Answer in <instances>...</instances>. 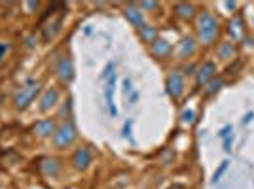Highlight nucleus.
Segmentation results:
<instances>
[{
    "label": "nucleus",
    "instance_id": "obj_28",
    "mask_svg": "<svg viewBox=\"0 0 254 189\" xmlns=\"http://www.w3.org/2000/svg\"><path fill=\"white\" fill-rule=\"evenodd\" d=\"M124 94H131V80H129V78H126V80H124Z\"/></svg>",
    "mask_w": 254,
    "mask_h": 189
},
{
    "label": "nucleus",
    "instance_id": "obj_25",
    "mask_svg": "<svg viewBox=\"0 0 254 189\" xmlns=\"http://www.w3.org/2000/svg\"><path fill=\"white\" fill-rule=\"evenodd\" d=\"M114 66H116L114 63L106 64L105 70H103V74H101V80H108V78H112V76H114Z\"/></svg>",
    "mask_w": 254,
    "mask_h": 189
},
{
    "label": "nucleus",
    "instance_id": "obj_24",
    "mask_svg": "<svg viewBox=\"0 0 254 189\" xmlns=\"http://www.w3.org/2000/svg\"><path fill=\"white\" fill-rule=\"evenodd\" d=\"M137 6L142 11H152V10H158V8H159L158 2H138Z\"/></svg>",
    "mask_w": 254,
    "mask_h": 189
},
{
    "label": "nucleus",
    "instance_id": "obj_14",
    "mask_svg": "<svg viewBox=\"0 0 254 189\" xmlns=\"http://www.w3.org/2000/svg\"><path fill=\"white\" fill-rule=\"evenodd\" d=\"M171 51H173V46L171 42H167L165 38H158L156 42L150 44V53L156 57V59H165V57H169Z\"/></svg>",
    "mask_w": 254,
    "mask_h": 189
},
{
    "label": "nucleus",
    "instance_id": "obj_9",
    "mask_svg": "<svg viewBox=\"0 0 254 189\" xmlns=\"http://www.w3.org/2000/svg\"><path fill=\"white\" fill-rule=\"evenodd\" d=\"M114 87H116V76L108 78L105 87V102H106V108H108V114L112 117L118 116V108L114 104Z\"/></svg>",
    "mask_w": 254,
    "mask_h": 189
},
{
    "label": "nucleus",
    "instance_id": "obj_13",
    "mask_svg": "<svg viewBox=\"0 0 254 189\" xmlns=\"http://www.w3.org/2000/svg\"><path fill=\"white\" fill-rule=\"evenodd\" d=\"M214 72H216V64L211 63V61L203 63V66H199L197 72H195V82H197V85L209 84L212 78H214Z\"/></svg>",
    "mask_w": 254,
    "mask_h": 189
},
{
    "label": "nucleus",
    "instance_id": "obj_2",
    "mask_svg": "<svg viewBox=\"0 0 254 189\" xmlns=\"http://www.w3.org/2000/svg\"><path fill=\"white\" fill-rule=\"evenodd\" d=\"M40 89H42V84L38 80H29L23 87H19L17 93L13 94V106L17 110H27L34 102V98L38 96Z\"/></svg>",
    "mask_w": 254,
    "mask_h": 189
},
{
    "label": "nucleus",
    "instance_id": "obj_5",
    "mask_svg": "<svg viewBox=\"0 0 254 189\" xmlns=\"http://www.w3.org/2000/svg\"><path fill=\"white\" fill-rule=\"evenodd\" d=\"M91 163H93V155H91V149L87 146H82L78 147L74 151V155H72V167L76 170H87V168L91 167Z\"/></svg>",
    "mask_w": 254,
    "mask_h": 189
},
{
    "label": "nucleus",
    "instance_id": "obj_7",
    "mask_svg": "<svg viewBox=\"0 0 254 189\" xmlns=\"http://www.w3.org/2000/svg\"><path fill=\"white\" fill-rule=\"evenodd\" d=\"M124 15H126V19L133 27H137V29H142L144 25H146V17H144V11L138 8L137 4H127L126 8H124Z\"/></svg>",
    "mask_w": 254,
    "mask_h": 189
},
{
    "label": "nucleus",
    "instance_id": "obj_17",
    "mask_svg": "<svg viewBox=\"0 0 254 189\" xmlns=\"http://www.w3.org/2000/svg\"><path fill=\"white\" fill-rule=\"evenodd\" d=\"M195 6L193 4H188V2H179L175 4V13L177 17H180L182 21H191L195 17Z\"/></svg>",
    "mask_w": 254,
    "mask_h": 189
},
{
    "label": "nucleus",
    "instance_id": "obj_12",
    "mask_svg": "<svg viewBox=\"0 0 254 189\" xmlns=\"http://www.w3.org/2000/svg\"><path fill=\"white\" fill-rule=\"evenodd\" d=\"M228 34L233 38V42H241L245 38V21L239 13L228 23Z\"/></svg>",
    "mask_w": 254,
    "mask_h": 189
},
{
    "label": "nucleus",
    "instance_id": "obj_35",
    "mask_svg": "<svg viewBox=\"0 0 254 189\" xmlns=\"http://www.w3.org/2000/svg\"><path fill=\"white\" fill-rule=\"evenodd\" d=\"M169 189H182V186H179V184H177V186H171Z\"/></svg>",
    "mask_w": 254,
    "mask_h": 189
},
{
    "label": "nucleus",
    "instance_id": "obj_18",
    "mask_svg": "<svg viewBox=\"0 0 254 189\" xmlns=\"http://www.w3.org/2000/svg\"><path fill=\"white\" fill-rule=\"evenodd\" d=\"M140 38H142V42H146V44L156 42V40L159 38L158 29H156V27H152V25H144V27L140 29Z\"/></svg>",
    "mask_w": 254,
    "mask_h": 189
},
{
    "label": "nucleus",
    "instance_id": "obj_10",
    "mask_svg": "<svg viewBox=\"0 0 254 189\" xmlns=\"http://www.w3.org/2000/svg\"><path fill=\"white\" fill-rule=\"evenodd\" d=\"M57 102H59V91H57L55 87H50V89H46L44 94L40 96L38 108H40V112H50L52 108L57 106Z\"/></svg>",
    "mask_w": 254,
    "mask_h": 189
},
{
    "label": "nucleus",
    "instance_id": "obj_11",
    "mask_svg": "<svg viewBox=\"0 0 254 189\" xmlns=\"http://www.w3.org/2000/svg\"><path fill=\"white\" fill-rule=\"evenodd\" d=\"M40 172H42L44 176H48V178H55L59 172H61V163H59V159L55 157H44L40 161Z\"/></svg>",
    "mask_w": 254,
    "mask_h": 189
},
{
    "label": "nucleus",
    "instance_id": "obj_4",
    "mask_svg": "<svg viewBox=\"0 0 254 189\" xmlns=\"http://www.w3.org/2000/svg\"><path fill=\"white\" fill-rule=\"evenodd\" d=\"M186 91V84H184V74L180 70H171V74L167 76V93L179 100L180 96Z\"/></svg>",
    "mask_w": 254,
    "mask_h": 189
},
{
    "label": "nucleus",
    "instance_id": "obj_3",
    "mask_svg": "<svg viewBox=\"0 0 254 189\" xmlns=\"http://www.w3.org/2000/svg\"><path fill=\"white\" fill-rule=\"evenodd\" d=\"M78 138V129H76L74 121L72 119H66L61 125L57 127L55 135H53V144L57 149H64V147H70Z\"/></svg>",
    "mask_w": 254,
    "mask_h": 189
},
{
    "label": "nucleus",
    "instance_id": "obj_31",
    "mask_svg": "<svg viewBox=\"0 0 254 189\" xmlns=\"http://www.w3.org/2000/svg\"><path fill=\"white\" fill-rule=\"evenodd\" d=\"M25 6H27V10H36L38 8V2H27Z\"/></svg>",
    "mask_w": 254,
    "mask_h": 189
},
{
    "label": "nucleus",
    "instance_id": "obj_34",
    "mask_svg": "<svg viewBox=\"0 0 254 189\" xmlns=\"http://www.w3.org/2000/svg\"><path fill=\"white\" fill-rule=\"evenodd\" d=\"M253 116H254L253 112H249V114H247V116H245V119H243V123H245V125H247V123H249V121H251V119H253Z\"/></svg>",
    "mask_w": 254,
    "mask_h": 189
},
{
    "label": "nucleus",
    "instance_id": "obj_21",
    "mask_svg": "<svg viewBox=\"0 0 254 189\" xmlns=\"http://www.w3.org/2000/svg\"><path fill=\"white\" fill-rule=\"evenodd\" d=\"M10 51H11V42L0 40V66L4 64V61H6V57L10 55Z\"/></svg>",
    "mask_w": 254,
    "mask_h": 189
},
{
    "label": "nucleus",
    "instance_id": "obj_27",
    "mask_svg": "<svg viewBox=\"0 0 254 189\" xmlns=\"http://www.w3.org/2000/svg\"><path fill=\"white\" fill-rule=\"evenodd\" d=\"M131 125H133V121H131V119L124 125V137L126 138H131Z\"/></svg>",
    "mask_w": 254,
    "mask_h": 189
},
{
    "label": "nucleus",
    "instance_id": "obj_1",
    "mask_svg": "<svg viewBox=\"0 0 254 189\" xmlns=\"http://www.w3.org/2000/svg\"><path fill=\"white\" fill-rule=\"evenodd\" d=\"M197 38L203 46H211L216 42L218 32H220V23L212 15L211 11H201L197 15Z\"/></svg>",
    "mask_w": 254,
    "mask_h": 189
},
{
    "label": "nucleus",
    "instance_id": "obj_6",
    "mask_svg": "<svg viewBox=\"0 0 254 189\" xmlns=\"http://www.w3.org/2000/svg\"><path fill=\"white\" fill-rule=\"evenodd\" d=\"M57 121L53 117H48V119H40L32 125V133L36 135L38 138H52L57 131Z\"/></svg>",
    "mask_w": 254,
    "mask_h": 189
},
{
    "label": "nucleus",
    "instance_id": "obj_16",
    "mask_svg": "<svg viewBox=\"0 0 254 189\" xmlns=\"http://www.w3.org/2000/svg\"><path fill=\"white\" fill-rule=\"evenodd\" d=\"M61 25H63V15H59L57 19H53V21H50L46 27L42 29V38L44 42H52L53 38L57 36V32L61 31Z\"/></svg>",
    "mask_w": 254,
    "mask_h": 189
},
{
    "label": "nucleus",
    "instance_id": "obj_8",
    "mask_svg": "<svg viewBox=\"0 0 254 189\" xmlns=\"http://www.w3.org/2000/svg\"><path fill=\"white\" fill-rule=\"evenodd\" d=\"M55 72H57V78L63 82V84H70L74 80V64L68 57H63L57 66H55Z\"/></svg>",
    "mask_w": 254,
    "mask_h": 189
},
{
    "label": "nucleus",
    "instance_id": "obj_23",
    "mask_svg": "<svg viewBox=\"0 0 254 189\" xmlns=\"http://www.w3.org/2000/svg\"><path fill=\"white\" fill-rule=\"evenodd\" d=\"M193 121H195L193 110H184V112H182V123H184V125H191Z\"/></svg>",
    "mask_w": 254,
    "mask_h": 189
},
{
    "label": "nucleus",
    "instance_id": "obj_36",
    "mask_svg": "<svg viewBox=\"0 0 254 189\" xmlns=\"http://www.w3.org/2000/svg\"><path fill=\"white\" fill-rule=\"evenodd\" d=\"M66 189H76V188H66Z\"/></svg>",
    "mask_w": 254,
    "mask_h": 189
},
{
    "label": "nucleus",
    "instance_id": "obj_19",
    "mask_svg": "<svg viewBox=\"0 0 254 189\" xmlns=\"http://www.w3.org/2000/svg\"><path fill=\"white\" fill-rule=\"evenodd\" d=\"M218 57L222 59V61H230L235 57V47H233L232 42H222L218 46Z\"/></svg>",
    "mask_w": 254,
    "mask_h": 189
},
{
    "label": "nucleus",
    "instance_id": "obj_32",
    "mask_svg": "<svg viewBox=\"0 0 254 189\" xmlns=\"http://www.w3.org/2000/svg\"><path fill=\"white\" fill-rule=\"evenodd\" d=\"M137 100H138V93H131V96H129V102H131V104H135Z\"/></svg>",
    "mask_w": 254,
    "mask_h": 189
},
{
    "label": "nucleus",
    "instance_id": "obj_20",
    "mask_svg": "<svg viewBox=\"0 0 254 189\" xmlns=\"http://www.w3.org/2000/svg\"><path fill=\"white\" fill-rule=\"evenodd\" d=\"M222 85H224L222 78H216V76H214L211 82L205 85V94H207V96H211V94L216 93V91H218V89H220Z\"/></svg>",
    "mask_w": 254,
    "mask_h": 189
},
{
    "label": "nucleus",
    "instance_id": "obj_22",
    "mask_svg": "<svg viewBox=\"0 0 254 189\" xmlns=\"http://www.w3.org/2000/svg\"><path fill=\"white\" fill-rule=\"evenodd\" d=\"M228 167H230V161L226 159V161H222V163H220V167L216 168V172H214V176H212V184H216L218 180L222 178V176H224V172L228 170Z\"/></svg>",
    "mask_w": 254,
    "mask_h": 189
},
{
    "label": "nucleus",
    "instance_id": "obj_26",
    "mask_svg": "<svg viewBox=\"0 0 254 189\" xmlns=\"http://www.w3.org/2000/svg\"><path fill=\"white\" fill-rule=\"evenodd\" d=\"M70 98H68V100H66V104L63 106V108H61V112H59V117H64V114H68V116H70Z\"/></svg>",
    "mask_w": 254,
    "mask_h": 189
},
{
    "label": "nucleus",
    "instance_id": "obj_33",
    "mask_svg": "<svg viewBox=\"0 0 254 189\" xmlns=\"http://www.w3.org/2000/svg\"><path fill=\"white\" fill-rule=\"evenodd\" d=\"M193 70H195V66H193V64H190V66H186V68H184V74H195Z\"/></svg>",
    "mask_w": 254,
    "mask_h": 189
},
{
    "label": "nucleus",
    "instance_id": "obj_15",
    "mask_svg": "<svg viewBox=\"0 0 254 189\" xmlns=\"http://www.w3.org/2000/svg\"><path fill=\"white\" fill-rule=\"evenodd\" d=\"M195 40L193 38H182L179 42V47H177V59H188L195 53Z\"/></svg>",
    "mask_w": 254,
    "mask_h": 189
},
{
    "label": "nucleus",
    "instance_id": "obj_29",
    "mask_svg": "<svg viewBox=\"0 0 254 189\" xmlns=\"http://www.w3.org/2000/svg\"><path fill=\"white\" fill-rule=\"evenodd\" d=\"M232 142H233V137L224 138V149L226 151H232Z\"/></svg>",
    "mask_w": 254,
    "mask_h": 189
},
{
    "label": "nucleus",
    "instance_id": "obj_30",
    "mask_svg": "<svg viewBox=\"0 0 254 189\" xmlns=\"http://www.w3.org/2000/svg\"><path fill=\"white\" fill-rule=\"evenodd\" d=\"M230 131H232V127H230V125H226V127H224V129H222V131L218 133V137H220V138H228V137H230Z\"/></svg>",
    "mask_w": 254,
    "mask_h": 189
}]
</instances>
